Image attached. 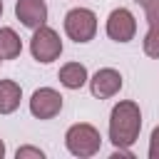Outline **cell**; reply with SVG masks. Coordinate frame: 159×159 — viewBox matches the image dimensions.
<instances>
[{
  "instance_id": "3",
  "label": "cell",
  "mask_w": 159,
  "mask_h": 159,
  "mask_svg": "<svg viewBox=\"0 0 159 159\" xmlns=\"http://www.w3.org/2000/svg\"><path fill=\"white\" fill-rule=\"evenodd\" d=\"M65 32L75 42H89L97 35V15L89 7H72L65 15Z\"/></svg>"
},
{
  "instance_id": "15",
  "label": "cell",
  "mask_w": 159,
  "mask_h": 159,
  "mask_svg": "<svg viewBox=\"0 0 159 159\" xmlns=\"http://www.w3.org/2000/svg\"><path fill=\"white\" fill-rule=\"evenodd\" d=\"M149 159H159V127H154L149 137Z\"/></svg>"
},
{
  "instance_id": "18",
  "label": "cell",
  "mask_w": 159,
  "mask_h": 159,
  "mask_svg": "<svg viewBox=\"0 0 159 159\" xmlns=\"http://www.w3.org/2000/svg\"><path fill=\"white\" fill-rule=\"evenodd\" d=\"M0 62H2V60H0Z\"/></svg>"
},
{
  "instance_id": "12",
  "label": "cell",
  "mask_w": 159,
  "mask_h": 159,
  "mask_svg": "<svg viewBox=\"0 0 159 159\" xmlns=\"http://www.w3.org/2000/svg\"><path fill=\"white\" fill-rule=\"evenodd\" d=\"M142 47H144V55L147 57L159 60V25H154V27L147 30V35L142 40Z\"/></svg>"
},
{
  "instance_id": "8",
  "label": "cell",
  "mask_w": 159,
  "mask_h": 159,
  "mask_svg": "<svg viewBox=\"0 0 159 159\" xmlns=\"http://www.w3.org/2000/svg\"><path fill=\"white\" fill-rule=\"evenodd\" d=\"M15 17L25 27L37 30L40 25L47 22V2L45 0H17L15 2Z\"/></svg>"
},
{
  "instance_id": "11",
  "label": "cell",
  "mask_w": 159,
  "mask_h": 159,
  "mask_svg": "<svg viewBox=\"0 0 159 159\" xmlns=\"http://www.w3.org/2000/svg\"><path fill=\"white\" fill-rule=\"evenodd\" d=\"M22 52V40L12 27H0V60H15Z\"/></svg>"
},
{
  "instance_id": "5",
  "label": "cell",
  "mask_w": 159,
  "mask_h": 159,
  "mask_svg": "<svg viewBox=\"0 0 159 159\" xmlns=\"http://www.w3.org/2000/svg\"><path fill=\"white\" fill-rule=\"evenodd\" d=\"M137 35V20L127 7H114L107 17V37L114 42H129Z\"/></svg>"
},
{
  "instance_id": "6",
  "label": "cell",
  "mask_w": 159,
  "mask_h": 159,
  "mask_svg": "<svg viewBox=\"0 0 159 159\" xmlns=\"http://www.w3.org/2000/svg\"><path fill=\"white\" fill-rule=\"evenodd\" d=\"M62 109V94L52 87H40L30 97V112L37 119H52Z\"/></svg>"
},
{
  "instance_id": "2",
  "label": "cell",
  "mask_w": 159,
  "mask_h": 159,
  "mask_svg": "<svg viewBox=\"0 0 159 159\" xmlns=\"http://www.w3.org/2000/svg\"><path fill=\"white\" fill-rule=\"evenodd\" d=\"M65 147L70 149V154H75L80 159H87V157H94L99 152L102 137H99V132L92 124L77 122V124H72L65 132Z\"/></svg>"
},
{
  "instance_id": "4",
  "label": "cell",
  "mask_w": 159,
  "mask_h": 159,
  "mask_svg": "<svg viewBox=\"0 0 159 159\" xmlns=\"http://www.w3.org/2000/svg\"><path fill=\"white\" fill-rule=\"evenodd\" d=\"M30 52L37 62L42 65H50L55 62L60 55H62V40L57 35V30L47 27V25H40L35 32H32V40H30Z\"/></svg>"
},
{
  "instance_id": "16",
  "label": "cell",
  "mask_w": 159,
  "mask_h": 159,
  "mask_svg": "<svg viewBox=\"0 0 159 159\" xmlns=\"http://www.w3.org/2000/svg\"><path fill=\"white\" fill-rule=\"evenodd\" d=\"M2 157H5V142L0 139V159H2Z\"/></svg>"
},
{
  "instance_id": "13",
  "label": "cell",
  "mask_w": 159,
  "mask_h": 159,
  "mask_svg": "<svg viewBox=\"0 0 159 159\" xmlns=\"http://www.w3.org/2000/svg\"><path fill=\"white\" fill-rule=\"evenodd\" d=\"M137 5L144 10V17H147L149 27L159 25V0H137Z\"/></svg>"
},
{
  "instance_id": "17",
  "label": "cell",
  "mask_w": 159,
  "mask_h": 159,
  "mask_svg": "<svg viewBox=\"0 0 159 159\" xmlns=\"http://www.w3.org/2000/svg\"><path fill=\"white\" fill-rule=\"evenodd\" d=\"M0 17H2V0H0Z\"/></svg>"
},
{
  "instance_id": "14",
  "label": "cell",
  "mask_w": 159,
  "mask_h": 159,
  "mask_svg": "<svg viewBox=\"0 0 159 159\" xmlns=\"http://www.w3.org/2000/svg\"><path fill=\"white\" fill-rule=\"evenodd\" d=\"M15 157H17V159H27V157H32V159H42L45 152L37 149V147H20V149L15 152Z\"/></svg>"
},
{
  "instance_id": "1",
  "label": "cell",
  "mask_w": 159,
  "mask_h": 159,
  "mask_svg": "<svg viewBox=\"0 0 159 159\" xmlns=\"http://www.w3.org/2000/svg\"><path fill=\"white\" fill-rule=\"evenodd\" d=\"M142 132V109L132 99H122L109 114V142L114 147H132Z\"/></svg>"
},
{
  "instance_id": "10",
  "label": "cell",
  "mask_w": 159,
  "mask_h": 159,
  "mask_svg": "<svg viewBox=\"0 0 159 159\" xmlns=\"http://www.w3.org/2000/svg\"><path fill=\"white\" fill-rule=\"evenodd\" d=\"M22 87L12 80H0V114H12L20 107Z\"/></svg>"
},
{
  "instance_id": "7",
  "label": "cell",
  "mask_w": 159,
  "mask_h": 159,
  "mask_svg": "<svg viewBox=\"0 0 159 159\" xmlns=\"http://www.w3.org/2000/svg\"><path fill=\"white\" fill-rule=\"evenodd\" d=\"M89 92L97 97V99H109V97H114L119 89H122V75H119V70H114V67H102V70H97L89 80Z\"/></svg>"
},
{
  "instance_id": "9",
  "label": "cell",
  "mask_w": 159,
  "mask_h": 159,
  "mask_svg": "<svg viewBox=\"0 0 159 159\" xmlns=\"http://www.w3.org/2000/svg\"><path fill=\"white\" fill-rule=\"evenodd\" d=\"M57 77H60V84L67 87V89H82L87 84V80H89L87 67L82 62H67V65H62Z\"/></svg>"
}]
</instances>
